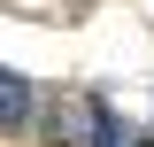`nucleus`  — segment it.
Segmentation results:
<instances>
[{"label": "nucleus", "mask_w": 154, "mask_h": 147, "mask_svg": "<svg viewBox=\"0 0 154 147\" xmlns=\"http://www.w3.org/2000/svg\"><path fill=\"white\" fill-rule=\"evenodd\" d=\"M46 132H54V147H93L100 139V109L93 101H62V109L46 116Z\"/></svg>", "instance_id": "f257e3e1"}, {"label": "nucleus", "mask_w": 154, "mask_h": 147, "mask_svg": "<svg viewBox=\"0 0 154 147\" xmlns=\"http://www.w3.org/2000/svg\"><path fill=\"white\" fill-rule=\"evenodd\" d=\"M31 109H38V101H31V77L0 62V132H23V124H31Z\"/></svg>", "instance_id": "f03ea898"}]
</instances>
